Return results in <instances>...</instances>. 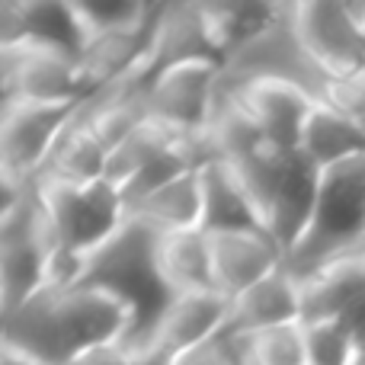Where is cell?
I'll use <instances>...</instances> for the list:
<instances>
[{"label": "cell", "mask_w": 365, "mask_h": 365, "mask_svg": "<svg viewBox=\"0 0 365 365\" xmlns=\"http://www.w3.org/2000/svg\"><path fill=\"white\" fill-rule=\"evenodd\" d=\"M240 365H308L304 324L257 330L247 336H227Z\"/></svg>", "instance_id": "obj_21"}, {"label": "cell", "mask_w": 365, "mask_h": 365, "mask_svg": "<svg viewBox=\"0 0 365 365\" xmlns=\"http://www.w3.org/2000/svg\"><path fill=\"white\" fill-rule=\"evenodd\" d=\"M128 218L154 234L202 227V167L180 173L128 208Z\"/></svg>", "instance_id": "obj_16"}, {"label": "cell", "mask_w": 365, "mask_h": 365, "mask_svg": "<svg viewBox=\"0 0 365 365\" xmlns=\"http://www.w3.org/2000/svg\"><path fill=\"white\" fill-rule=\"evenodd\" d=\"M0 365H36L32 359H26L23 353H13V349H0Z\"/></svg>", "instance_id": "obj_25"}, {"label": "cell", "mask_w": 365, "mask_h": 365, "mask_svg": "<svg viewBox=\"0 0 365 365\" xmlns=\"http://www.w3.org/2000/svg\"><path fill=\"white\" fill-rule=\"evenodd\" d=\"M182 138H189V135H180V132H173V128L160 125V122L148 119L145 125L132 135V138H125L113 154H109L106 180L115 182V186H119V192H122V189L138 177L148 164H154V160H158L167 148H173Z\"/></svg>", "instance_id": "obj_20"}, {"label": "cell", "mask_w": 365, "mask_h": 365, "mask_svg": "<svg viewBox=\"0 0 365 365\" xmlns=\"http://www.w3.org/2000/svg\"><path fill=\"white\" fill-rule=\"evenodd\" d=\"M218 103H237L250 122L263 132L266 141H272L282 151H298L304 122H308L311 109L317 106L304 90L292 87L282 81H250L240 87L227 90L218 96ZM215 103V106H218Z\"/></svg>", "instance_id": "obj_9"}, {"label": "cell", "mask_w": 365, "mask_h": 365, "mask_svg": "<svg viewBox=\"0 0 365 365\" xmlns=\"http://www.w3.org/2000/svg\"><path fill=\"white\" fill-rule=\"evenodd\" d=\"M282 324H302V282L285 266L231 298L225 336H247Z\"/></svg>", "instance_id": "obj_12"}, {"label": "cell", "mask_w": 365, "mask_h": 365, "mask_svg": "<svg viewBox=\"0 0 365 365\" xmlns=\"http://www.w3.org/2000/svg\"><path fill=\"white\" fill-rule=\"evenodd\" d=\"M36 192L48 231L81 257L100 250L128 221L125 199H122L119 186L109 180H96L87 186L36 180Z\"/></svg>", "instance_id": "obj_4"}, {"label": "cell", "mask_w": 365, "mask_h": 365, "mask_svg": "<svg viewBox=\"0 0 365 365\" xmlns=\"http://www.w3.org/2000/svg\"><path fill=\"white\" fill-rule=\"evenodd\" d=\"M365 227V154L321 170L311 221L285 257L295 279L311 276L324 263L343 257Z\"/></svg>", "instance_id": "obj_2"}, {"label": "cell", "mask_w": 365, "mask_h": 365, "mask_svg": "<svg viewBox=\"0 0 365 365\" xmlns=\"http://www.w3.org/2000/svg\"><path fill=\"white\" fill-rule=\"evenodd\" d=\"M298 154L308 160L314 170H330V167L353 160L365 154V128L356 125L353 119L334 113L330 106L317 103L304 122Z\"/></svg>", "instance_id": "obj_17"}, {"label": "cell", "mask_w": 365, "mask_h": 365, "mask_svg": "<svg viewBox=\"0 0 365 365\" xmlns=\"http://www.w3.org/2000/svg\"><path fill=\"white\" fill-rule=\"evenodd\" d=\"M227 321H231V298L221 292H186L173 295L167 304L164 317L158 321V330L151 336V349L164 359L177 353H186L192 346H202L208 340L225 336Z\"/></svg>", "instance_id": "obj_11"}, {"label": "cell", "mask_w": 365, "mask_h": 365, "mask_svg": "<svg viewBox=\"0 0 365 365\" xmlns=\"http://www.w3.org/2000/svg\"><path fill=\"white\" fill-rule=\"evenodd\" d=\"M154 266L170 295L215 292L212 237L208 231H170L154 237Z\"/></svg>", "instance_id": "obj_15"}, {"label": "cell", "mask_w": 365, "mask_h": 365, "mask_svg": "<svg viewBox=\"0 0 365 365\" xmlns=\"http://www.w3.org/2000/svg\"><path fill=\"white\" fill-rule=\"evenodd\" d=\"M10 100L48 106H81L90 100L77 51L32 38L0 45V103Z\"/></svg>", "instance_id": "obj_5"}, {"label": "cell", "mask_w": 365, "mask_h": 365, "mask_svg": "<svg viewBox=\"0 0 365 365\" xmlns=\"http://www.w3.org/2000/svg\"><path fill=\"white\" fill-rule=\"evenodd\" d=\"M247 227H263L240 192L234 177L218 164L208 160L202 164V231L218 234V231H247ZM266 231V227H263Z\"/></svg>", "instance_id": "obj_19"}, {"label": "cell", "mask_w": 365, "mask_h": 365, "mask_svg": "<svg viewBox=\"0 0 365 365\" xmlns=\"http://www.w3.org/2000/svg\"><path fill=\"white\" fill-rule=\"evenodd\" d=\"M81 106L48 103H0V177L38 180L64 128Z\"/></svg>", "instance_id": "obj_7"}, {"label": "cell", "mask_w": 365, "mask_h": 365, "mask_svg": "<svg viewBox=\"0 0 365 365\" xmlns=\"http://www.w3.org/2000/svg\"><path fill=\"white\" fill-rule=\"evenodd\" d=\"M135 308L100 285L42 289L4 314V346L36 365H74L100 346L128 343Z\"/></svg>", "instance_id": "obj_1"}, {"label": "cell", "mask_w": 365, "mask_h": 365, "mask_svg": "<svg viewBox=\"0 0 365 365\" xmlns=\"http://www.w3.org/2000/svg\"><path fill=\"white\" fill-rule=\"evenodd\" d=\"M109 167V151L93 132L81 122V115H74L64 135L58 138L55 151H51L45 170L38 173V180H55V182H71V186H87V182L106 180Z\"/></svg>", "instance_id": "obj_18"}, {"label": "cell", "mask_w": 365, "mask_h": 365, "mask_svg": "<svg viewBox=\"0 0 365 365\" xmlns=\"http://www.w3.org/2000/svg\"><path fill=\"white\" fill-rule=\"evenodd\" d=\"M304 346L308 365H349L356 349V336L346 317L304 324Z\"/></svg>", "instance_id": "obj_22"}, {"label": "cell", "mask_w": 365, "mask_h": 365, "mask_svg": "<svg viewBox=\"0 0 365 365\" xmlns=\"http://www.w3.org/2000/svg\"><path fill=\"white\" fill-rule=\"evenodd\" d=\"M170 365H240L237 356H234V346L227 336H218V340H208L202 346H192L186 353L170 356Z\"/></svg>", "instance_id": "obj_23"}, {"label": "cell", "mask_w": 365, "mask_h": 365, "mask_svg": "<svg viewBox=\"0 0 365 365\" xmlns=\"http://www.w3.org/2000/svg\"><path fill=\"white\" fill-rule=\"evenodd\" d=\"M221 61H182L151 77L145 90L148 119L180 135H202L215 115Z\"/></svg>", "instance_id": "obj_6"}, {"label": "cell", "mask_w": 365, "mask_h": 365, "mask_svg": "<svg viewBox=\"0 0 365 365\" xmlns=\"http://www.w3.org/2000/svg\"><path fill=\"white\" fill-rule=\"evenodd\" d=\"M343 257H356V259H365V227H362V234H359V240H356L353 247H349Z\"/></svg>", "instance_id": "obj_26"}, {"label": "cell", "mask_w": 365, "mask_h": 365, "mask_svg": "<svg viewBox=\"0 0 365 365\" xmlns=\"http://www.w3.org/2000/svg\"><path fill=\"white\" fill-rule=\"evenodd\" d=\"M302 282V324L353 317L365 304V259L336 257Z\"/></svg>", "instance_id": "obj_14"}, {"label": "cell", "mask_w": 365, "mask_h": 365, "mask_svg": "<svg viewBox=\"0 0 365 365\" xmlns=\"http://www.w3.org/2000/svg\"><path fill=\"white\" fill-rule=\"evenodd\" d=\"M349 365H365V349L362 346L353 349V359H349Z\"/></svg>", "instance_id": "obj_27"}, {"label": "cell", "mask_w": 365, "mask_h": 365, "mask_svg": "<svg viewBox=\"0 0 365 365\" xmlns=\"http://www.w3.org/2000/svg\"><path fill=\"white\" fill-rule=\"evenodd\" d=\"M74 365H138L132 353H128L122 343H115V346H100L93 349V353H87L83 359H77Z\"/></svg>", "instance_id": "obj_24"}, {"label": "cell", "mask_w": 365, "mask_h": 365, "mask_svg": "<svg viewBox=\"0 0 365 365\" xmlns=\"http://www.w3.org/2000/svg\"><path fill=\"white\" fill-rule=\"evenodd\" d=\"M285 16L324 74L349 77L365 71V38L349 19L346 0H298L285 4Z\"/></svg>", "instance_id": "obj_8"}, {"label": "cell", "mask_w": 365, "mask_h": 365, "mask_svg": "<svg viewBox=\"0 0 365 365\" xmlns=\"http://www.w3.org/2000/svg\"><path fill=\"white\" fill-rule=\"evenodd\" d=\"M212 237V272L215 292L225 298H237L259 279L272 276L285 266V253L279 240L263 227H247V231H218Z\"/></svg>", "instance_id": "obj_10"}, {"label": "cell", "mask_w": 365, "mask_h": 365, "mask_svg": "<svg viewBox=\"0 0 365 365\" xmlns=\"http://www.w3.org/2000/svg\"><path fill=\"white\" fill-rule=\"evenodd\" d=\"M250 81H282L304 90L314 103H324L330 74H324L314 64V58L304 51V45L298 42L295 29L285 16V4L279 6V16L263 32H257L244 45H237L221 61L218 96Z\"/></svg>", "instance_id": "obj_3"}, {"label": "cell", "mask_w": 365, "mask_h": 365, "mask_svg": "<svg viewBox=\"0 0 365 365\" xmlns=\"http://www.w3.org/2000/svg\"><path fill=\"white\" fill-rule=\"evenodd\" d=\"M148 61H151V74L182 61H221L218 48L205 29L202 4L158 6Z\"/></svg>", "instance_id": "obj_13"}]
</instances>
